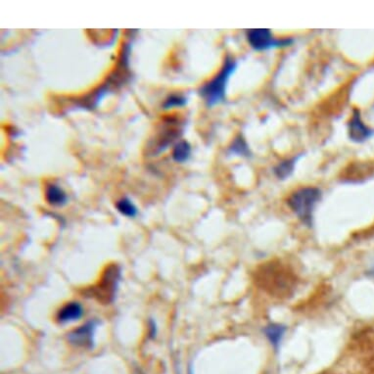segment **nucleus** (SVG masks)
Masks as SVG:
<instances>
[{
    "mask_svg": "<svg viewBox=\"0 0 374 374\" xmlns=\"http://www.w3.org/2000/svg\"><path fill=\"white\" fill-rule=\"evenodd\" d=\"M255 285L270 297H293L299 285V278L292 268L280 260H270L258 265L253 273Z\"/></svg>",
    "mask_w": 374,
    "mask_h": 374,
    "instance_id": "1",
    "label": "nucleus"
},
{
    "mask_svg": "<svg viewBox=\"0 0 374 374\" xmlns=\"http://www.w3.org/2000/svg\"><path fill=\"white\" fill-rule=\"evenodd\" d=\"M237 62L228 56L224 62L221 71L211 81L203 84L199 89L200 97L203 98L208 107L221 104L226 100V87L231 76L236 71Z\"/></svg>",
    "mask_w": 374,
    "mask_h": 374,
    "instance_id": "2",
    "label": "nucleus"
},
{
    "mask_svg": "<svg viewBox=\"0 0 374 374\" xmlns=\"http://www.w3.org/2000/svg\"><path fill=\"white\" fill-rule=\"evenodd\" d=\"M321 192L317 187H303L291 194L287 201L289 208L307 226H313L314 211L321 199Z\"/></svg>",
    "mask_w": 374,
    "mask_h": 374,
    "instance_id": "3",
    "label": "nucleus"
},
{
    "mask_svg": "<svg viewBox=\"0 0 374 374\" xmlns=\"http://www.w3.org/2000/svg\"><path fill=\"white\" fill-rule=\"evenodd\" d=\"M183 123L180 119L169 117L165 119L158 133L151 139L147 147L150 156H157L166 151L172 143L182 136Z\"/></svg>",
    "mask_w": 374,
    "mask_h": 374,
    "instance_id": "4",
    "label": "nucleus"
},
{
    "mask_svg": "<svg viewBox=\"0 0 374 374\" xmlns=\"http://www.w3.org/2000/svg\"><path fill=\"white\" fill-rule=\"evenodd\" d=\"M122 278V270L117 264H111L106 267L99 282L92 288V297L100 303L108 305L115 301L119 285Z\"/></svg>",
    "mask_w": 374,
    "mask_h": 374,
    "instance_id": "5",
    "label": "nucleus"
},
{
    "mask_svg": "<svg viewBox=\"0 0 374 374\" xmlns=\"http://www.w3.org/2000/svg\"><path fill=\"white\" fill-rule=\"evenodd\" d=\"M352 350L360 358L366 374H374V329H365L353 337Z\"/></svg>",
    "mask_w": 374,
    "mask_h": 374,
    "instance_id": "6",
    "label": "nucleus"
},
{
    "mask_svg": "<svg viewBox=\"0 0 374 374\" xmlns=\"http://www.w3.org/2000/svg\"><path fill=\"white\" fill-rule=\"evenodd\" d=\"M247 41L250 46L256 51L270 50L273 48H286L292 45V38L277 40L273 37L270 30H249L246 33Z\"/></svg>",
    "mask_w": 374,
    "mask_h": 374,
    "instance_id": "7",
    "label": "nucleus"
},
{
    "mask_svg": "<svg viewBox=\"0 0 374 374\" xmlns=\"http://www.w3.org/2000/svg\"><path fill=\"white\" fill-rule=\"evenodd\" d=\"M99 322L92 319L68 334V341L75 347L90 350L94 347L95 330Z\"/></svg>",
    "mask_w": 374,
    "mask_h": 374,
    "instance_id": "8",
    "label": "nucleus"
},
{
    "mask_svg": "<svg viewBox=\"0 0 374 374\" xmlns=\"http://www.w3.org/2000/svg\"><path fill=\"white\" fill-rule=\"evenodd\" d=\"M374 136V131L363 122L360 110L355 109L349 123V138L357 143H363Z\"/></svg>",
    "mask_w": 374,
    "mask_h": 374,
    "instance_id": "9",
    "label": "nucleus"
},
{
    "mask_svg": "<svg viewBox=\"0 0 374 374\" xmlns=\"http://www.w3.org/2000/svg\"><path fill=\"white\" fill-rule=\"evenodd\" d=\"M84 314V309L79 302H69L59 309L56 319L59 324H71L81 319Z\"/></svg>",
    "mask_w": 374,
    "mask_h": 374,
    "instance_id": "10",
    "label": "nucleus"
},
{
    "mask_svg": "<svg viewBox=\"0 0 374 374\" xmlns=\"http://www.w3.org/2000/svg\"><path fill=\"white\" fill-rule=\"evenodd\" d=\"M46 202L53 207H63L68 203V195L63 188L56 183H49L45 187Z\"/></svg>",
    "mask_w": 374,
    "mask_h": 374,
    "instance_id": "11",
    "label": "nucleus"
},
{
    "mask_svg": "<svg viewBox=\"0 0 374 374\" xmlns=\"http://www.w3.org/2000/svg\"><path fill=\"white\" fill-rule=\"evenodd\" d=\"M286 329H286L285 326L278 324H272L265 326V329H264L265 336H267L270 344H272L275 349H278V347H280L281 341H282V338L285 336Z\"/></svg>",
    "mask_w": 374,
    "mask_h": 374,
    "instance_id": "12",
    "label": "nucleus"
},
{
    "mask_svg": "<svg viewBox=\"0 0 374 374\" xmlns=\"http://www.w3.org/2000/svg\"><path fill=\"white\" fill-rule=\"evenodd\" d=\"M192 145L187 141H180L175 144L172 152V158L175 163H187L192 157Z\"/></svg>",
    "mask_w": 374,
    "mask_h": 374,
    "instance_id": "13",
    "label": "nucleus"
},
{
    "mask_svg": "<svg viewBox=\"0 0 374 374\" xmlns=\"http://www.w3.org/2000/svg\"><path fill=\"white\" fill-rule=\"evenodd\" d=\"M299 156L293 157L291 159H286L281 163L277 164L273 169V172L277 175L278 180H286L292 175L295 169L296 162L298 161Z\"/></svg>",
    "mask_w": 374,
    "mask_h": 374,
    "instance_id": "14",
    "label": "nucleus"
},
{
    "mask_svg": "<svg viewBox=\"0 0 374 374\" xmlns=\"http://www.w3.org/2000/svg\"><path fill=\"white\" fill-rule=\"evenodd\" d=\"M115 206L119 213L126 216V218L135 219L138 215V209L130 198H122V199L117 201Z\"/></svg>",
    "mask_w": 374,
    "mask_h": 374,
    "instance_id": "15",
    "label": "nucleus"
},
{
    "mask_svg": "<svg viewBox=\"0 0 374 374\" xmlns=\"http://www.w3.org/2000/svg\"><path fill=\"white\" fill-rule=\"evenodd\" d=\"M229 152L231 154L238 155V156L248 157L251 156V151H250L249 145L246 141L241 136H237L231 147H229Z\"/></svg>",
    "mask_w": 374,
    "mask_h": 374,
    "instance_id": "16",
    "label": "nucleus"
},
{
    "mask_svg": "<svg viewBox=\"0 0 374 374\" xmlns=\"http://www.w3.org/2000/svg\"><path fill=\"white\" fill-rule=\"evenodd\" d=\"M187 104V98L182 94H170L169 97L165 99L163 105L164 110H171L174 108H182L185 107Z\"/></svg>",
    "mask_w": 374,
    "mask_h": 374,
    "instance_id": "17",
    "label": "nucleus"
},
{
    "mask_svg": "<svg viewBox=\"0 0 374 374\" xmlns=\"http://www.w3.org/2000/svg\"><path fill=\"white\" fill-rule=\"evenodd\" d=\"M156 334H157L156 322L150 319V321H149V336H150L151 338H155L156 337Z\"/></svg>",
    "mask_w": 374,
    "mask_h": 374,
    "instance_id": "18",
    "label": "nucleus"
},
{
    "mask_svg": "<svg viewBox=\"0 0 374 374\" xmlns=\"http://www.w3.org/2000/svg\"><path fill=\"white\" fill-rule=\"evenodd\" d=\"M319 374H337L336 373H335V371L334 370H324V371H322V373H319Z\"/></svg>",
    "mask_w": 374,
    "mask_h": 374,
    "instance_id": "19",
    "label": "nucleus"
},
{
    "mask_svg": "<svg viewBox=\"0 0 374 374\" xmlns=\"http://www.w3.org/2000/svg\"><path fill=\"white\" fill-rule=\"evenodd\" d=\"M368 275H370L371 277L374 278V267L370 270V272H368Z\"/></svg>",
    "mask_w": 374,
    "mask_h": 374,
    "instance_id": "20",
    "label": "nucleus"
}]
</instances>
